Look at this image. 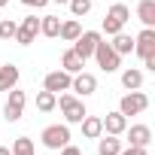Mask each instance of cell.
Wrapping results in <instances>:
<instances>
[{
    "label": "cell",
    "instance_id": "cell-1",
    "mask_svg": "<svg viewBox=\"0 0 155 155\" xmlns=\"http://www.w3.org/2000/svg\"><path fill=\"white\" fill-rule=\"evenodd\" d=\"M55 107H61V113H64V122L67 125H79L82 119H85V104H82V97H76V94H67V91H61L58 94V104Z\"/></svg>",
    "mask_w": 155,
    "mask_h": 155
},
{
    "label": "cell",
    "instance_id": "cell-2",
    "mask_svg": "<svg viewBox=\"0 0 155 155\" xmlns=\"http://www.w3.org/2000/svg\"><path fill=\"white\" fill-rule=\"evenodd\" d=\"M128 18H131V9H128L125 3H113L101 28H104V34H107V37H113V34H119V31L128 25Z\"/></svg>",
    "mask_w": 155,
    "mask_h": 155
},
{
    "label": "cell",
    "instance_id": "cell-3",
    "mask_svg": "<svg viewBox=\"0 0 155 155\" xmlns=\"http://www.w3.org/2000/svg\"><path fill=\"white\" fill-rule=\"evenodd\" d=\"M94 58H97V67H101L104 73H116V70L122 67V55H116L113 46H110L104 37H101L97 46H94Z\"/></svg>",
    "mask_w": 155,
    "mask_h": 155
},
{
    "label": "cell",
    "instance_id": "cell-4",
    "mask_svg": "<svg viewBox=\"0 0 155 155\" xmlns=\"http://www.w3.org/2000/svg\"><path fill=\"white\" fill-rule=\"evenodd\" d=\"M40 140H43L46 149H61V146L70 143V128L67 125H49V128H43Z\"/></svg>",
    "mask_w": 155,
    "mask_h": 155
},
{
    "label": "cell",
    "instance_id": "cell-5",
    "mask_svg": "<svg viewBox=\"0 0 155 155\" xmlns=\"http://www.w3.org/2000/svg\"><path fill=\"white\" fill-rule=\"evenodd\" d=\"M146 107H149V97H146L140 88H137V91H131V94H125V97L119 101V113H122L125 119H128V116H140Z\"/></svg>",
    "mask_w": 155,
    "mask_h": 155
},
{
    "label": "cell",
    "instance_id": "cell-6",
    "mask_svg": "<svg viewBox=\"0 0 155 155\" xmlns=\"http://www.w3.org/2000/svg\"><path fill=\"white\" fill-rule=\"evenodd\" d=\"M97 40H101V31H82L79 37L73 40V52L79 55L82 61H88V58L94 55V46H97Z\"/></svg>",
    "mask_w": 155,
    "mask_h": 155
},
{
    "label": "cell",
    "instance_id": "cell-7",
    "mask_svg": "<svg viewBox=\"0 0 155 155\" xmlns=\"http://www.w3.org/2000/svg\"><path fill=\"white\" fill-rule=\"evenodd\" d=\"M25 104H28V94L18 91V88H9V101H6V107H3V119H6V122H18L21 113H25Z\"/></svg>",
    "mask_w": 155,
    "mask_h": 155
},
{
    "label": "cell",
    "instance_id": "cell-8",
    "mask_svg": "<svg viewBox=\"0 0 155 155\" xmlns=\"http://www.w3.org/2000/svg\"><path fill=\"white\" fill-rule=\"evenodd\" d=\"M70 82H73V76L67 70H52V73H46L43 88L52 91V94H61V91H70Z\"/></svg>",
    "mask_w": 155,
    "mask_h": 155
},
{
    "label": "cell",
    "instance_id": "cell-9",
    "mask_svg": "<svg viewBox=\"0 0 155 155\" xmlns=\"http://www.w3.org/2000/svg\"><path fill=\"white\" fill-rule=\"evenodd\" d=\"M37 37H40V18H37V15H28V18L18 25V31H15V43H18V46H31Z\"/></svg>",
    "mask_w": 155,
    "mask_h": 155
},
{
    "label": "cell",
    "instance_id": "cell-10",
    "mask_svg": "<svg viewBox=\"0 0 155 155\" xmlns=\"http://www.w3.org/2000/svg\"><path fill=\"white\" fill-rule=\"evenodd\" d=\"M70 91H76L79 97H88V94H94V91H97V79H94L91 73L79 70V73H73V82H70Z\"/></svg>",
    "mask_w": 155,
    "mask_h": 155
},
{
    "label": "cell",
    "instance_id": "cell-11",
    "mask_svg": "<svg viewBox=\"0 0 155 155\" xmlns=\"http://www.w3.org/2000/svg\"><path fill=\"white\" fill-rule=\"evenodd\" d=\"M134 52H137L140 58H146V55L155 52V28H143V31L134 37Z\"/></svg>",
    "mask_w": 155,
    "mask_h": 155
},
{
    "label": "cell",
    "instance_id": "cell-12",
    "mask_svg": "<svg viewBox=\"0 0 155 155\" xmlns=\"http://www.w3.org/2000/svg\"><path fill=\"white\" fill-rule=\"evenodd\" d=\"M18 79H21V70H18L15 64H3V67H0V91L15 88Z\"/></svg>",
    "mask_w": 155,
    "mask_h": 155
},
{
    "label": "cell",
    "instance_id": "cell-13",
    "mask_svg": "<svg viewBox=\"0 0 155 155\" xmlns=\"http://www.w3.org/2000/svg\"><path fill=\"white\" fill-rule=\"evenodd\" d=\"M101 122H104V131H107V134H116V137H122L125 128H128V119H125L122 113H107Z\"/></svg>",
    "mask_w": 155,
    "mask_h": 155
},
{
    "label": "cell",
    "instance_id": "cell-14",
    "mask_svg": "<svg viewBox=\"0 0 155 155\" xmlns=\"http://www.w3.org/2000/svg\"><path fill=\"white\" fill-rule=\"evenodd\" d=\"M125 131H128L131 146H149V143H152V128H149V125H131V128H125Z\"/></svg>",
    "mask_w": 155,
    "mask_h": 155
},
{
    "label": "cell",
    "instance_id": "cell-15",
    "mask_svg": "<svg viewBox=\"0 0 155 155\" xmlns=\"http://www.w3.org/2000/svg\"><path fill=\"white\" fill-rule=\"evenodd\" d=\"M79 125H82V137H88V140H97V137L104 134V122H101V116H88V113H85V119H82Z\"/></svg>",
    "mask_w": 155,
    "mask_h": 155
},
{
    "label": "cell",
    "instance_id": "cell-16",
    "mask_svg": "<svg viewBox=\"0 0 155 155\" xmlns=\"http://www.w3.org/2000/svg\"><path fill=\"white\" fill-rule=\"evenodd\" d=\"M122 152V140L116 137V134H101L97 137V155H119Z\"/></svg>",
    "mask_w": 155,
    "mask_h": 155
},
{
    "label": "cell",
    "instance_id": "cell-17",
    "mask_svg": "<svg viewBox=\"0 0 155 155\" xmlns=\"http://www.w3.org/2000/svg\"><path fill=\"white\" fill-rule=\"evenodd\" d=\"M137 18L143 28H155V0H140L137 3Z\"/></svg>",
    "mask_w": 155,
    "mask_h": 155
},
{
    "label": "cell",
    "instance_id": "cell-18",
    "mask_svg": "<svg viewBox=\"0 0 155 155\" xmlns=\"http://www.w3.org/2000/svg\"><path fill=\"white\" fill-rule=\"evenodd\" d=\"M82 67H85V61H82V58H79V55H76V52H73V49H67V52H64V55H61V70H67V73H70V76H73V73H79V70H82Z\"/></svg>",
    "mask_w": 155,
    "mask_h": 155
},
{
    "label": "cell",
    "instance_id": "cell-19",
    "mask_svg": "<svg viewBox=\"0 0 155 155\" xmlns=\"http://www.w3.org/2000/svg\"><path fill=\"white\" fill-rule=\"evenodd\" d=\"M58 31H61V18H58V15H43V18H40V34H43V37L58 40Z\"/></svg>",
    "mask_w": 155,
    "mask_h": 155
},
{
    "label": "cell",
    "instance_id": "cell-20",
    "mask_svg": "<svg viewBox=\"0 0 155 155\" xmlns=\"http://www.w3.org/2000/svg\"><path fill=\"white\" fill-rule=\"evenodd\" d=\"M110 46H113L116 55H131V52H134V37H128V34L119 31V34H113V43H110Z\"/></svg>",
    "mask_w": 155,
    "mask_h": 155
},
{
    "label": "cell",
    "instance_id": "cell-21",
    "mask_svg": "<svg viewBox=\"0 0 155 155\" xmlns=\"http://www.w3.org/2000/svg\"><path fill=\"white\" fill-rule=\"evenodd\" d=\"M122 85H125L128 91H137V88H143V70H137V67H128V70L122 73Z\"/></svg>",
    "mask_w": 155,
    "mask_h": 155
},
{
    "label": "cell",
    "instance_id": "cell-22",
    "mask_svg": "<svg viewBox=\"0 0 155 155\" xmlns=\"http://www.w3.org/2000/svg\"><path fill=\"white\" fill-rule=\"evenodd\" d=\"M79 34H82V25L76 21V18H70V21H61V31H58V37H61L64 43H73Z\"/></svg>",
    "mask_w": 155,
    "mask_h": 155
},
{
    "label": "cell",
    "instance_id": "cell-23",
    "mask_svg": "<svg viewBox=\"0 0 155 155\" xmlns=\"http://www.w3.org/2000/svg\"><path fill=\"white\" fill-rule=\"evenodd\" d=\"M34 104H37V110H40V113H52V110H55V104H58V94H52V91H46V88H43V91L37 94V101H34Z\"/></svg>",
    "mask_w": 155,
    "mask_h": 155
},
{
    "label": "cell",
    "instance_id": "cell-24",
    "mask_svg": "<svg viewBox=\"0 0 155 155\" xmlns=\"http://www.w3.org/2000/svg\"><path fill=\"white\" fill-rule=\"evenodd\" d=\"M12 155H37V149H34V140L31 137H15V143H12V149H9Z\"/></svg>",
    "mask_w": 155,
    "mask_h": 155
},
{
    "label": "cell",
    "instance_id": "cell-25",
    "mask_svg": "<svg viewBox=\"0 0 155 155\" xmlns=\"http://www.w3.org/2000/svg\"><path fill=\"white\" fill-rule=\"evenodd\" d=\"M67 6H70V12H73L76 18H82V15L91 12V0H70Z\"/></svg>",
    "mask_w": 155,
    "mask_h": 155
},
{
    "label": "cell",
    "instance_id": "cell-26",
    "mask_svg": "<svg viewBox=\"0 0 155 155\" xmlns=\"http://www.w3.org/2000/svg\"><path fill=\"white\" fill-rule=\"evenodd\" d=\"M15 31H18V25L12 21V18H3V21H0V40H15Z\"/></svg>",
    "mask_w": 155,
    "mask_h": 155
},
{
    "label": "cell",
    "instance_id": "cell-27",
    "mask_svg": "<svg viewBox=\"0 0 155 155\" xmlns=\"http://www.w3.org/2000/svg\"><path fill=\"white\" fill-rule=\"evenodd\" d=\"M119 155H146V146H128V149H122Z\"/></svg>",
    "mask_w": 155,
    "mask_h": 155
},
{
    "label": "cell",
    "instance_id": "cell-28",
    "mask_svg": "<svg viewBox=\"0 0 155 155\" xmlns=\"http://www.w3.org/2000/svg\"><path fill=\"white\" fill-rule=\"evenodd\" d=\"M61 155H82V149L73 146V143H67V146H61Z\"/></svg>",
    "mask_w": 155,
    "mask_h": 155
},
{
    "label": "cell",
    "instance_id": "cell-29",
    "mask_svg": "<svg viewBox=\"0 0 155 155\" xmlns=\"http://www.w3.org/2000/svg\"><path fill=\"white\" fill-rule=\"evenodd\" d=\"M21 3H25V6H31V9H43L49 0H21Z\"/></svg>",
    "mask_w": 155,
    "mask_h": 155
},
{
    "label": "cell",
    "instance_id": "cell-30",
    "mask_svg": "<svg viewBox=\"0 0 155 155\" xmlns=\"http://www.w3.org/2000/svg\"><path fill=\"white\" fill-rule=\"evenodd\" d=\"M143 64H146V70H155V52H152V55H146V58H143Z\"/></svg>",
    "mask_w": 155,
    "mask_h": 155
},
{
    "label": "cell",
    "instance_id": "cell-31",
    "mask_svg": "<svg viewBox=\"0 0 155 155\" xmlns=\"http://www.w3.org/2000/svg\"><path fill=\"white\" fill-rule=\"evenodd\" d=\"M0 155H12V152H9V149H6V146H0Z\"/></svg>",
    "mask_w": 155,
    "mask_h": 155
},
{
    "label": "cell",
    "instance_id": "cell-32",
    "mask_svg": "<svg viewBox=\"0 0 155 155\" xmlns=\"http://www.w3.org/2000/svg\"><path fill=\"white\" fill-rule=\"evenodd\" d=\"M49 3H70V0H49Z\"/></svg>",
    "mask_w": 155,
    "mask_h": 155
},
{
    "label": "cell",
    "instance_id": "cell-33",
    "mask_svg": "<svg viewBox=\"0 0 155 155\" xmlns=\"http://www.w3.org/2000/svg\"><path fill=\"white\" fill-rule=\"evenodd\" d=\"M6 3H9V0H0V6H6Z\"/></svg>",
    "mask_w": 155,
    "mask_h": 155
}]
</instances>
